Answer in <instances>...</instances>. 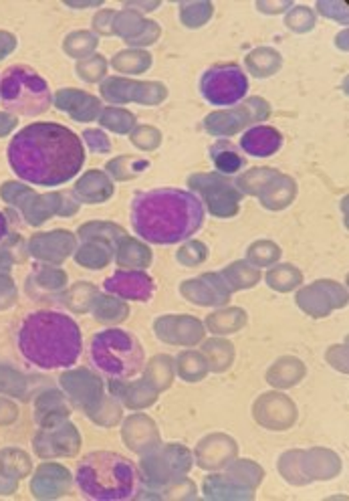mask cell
I'll list each match as a JSON object with an SVG mask.
<instances>
[{
	"mask_svg": "<svg viewBox=\"0 0 349 501\" xmlns=\"http://www.w3.org/2000/svg\"><path fill=\"white\" fill-rule=\"evenodd\" d=\"M281 134L277 129L267 128V126H257L251 128L249 132L243 136L241 146L246 152V154L257 156V158H265L275 154L281 148Z\"/></svg>",
	"mask_w": 349,
	"mask_h": 501,
	"instance_id": "cell-9",
	"label": "cell"
},
{
	"mask_svg": "<svg viewBox=\"0 0 349 501\" xmlns=\"http://www.w3.org/2000/svg\"><path fill=\"white\" fill-rule=\"evenodd\" d=\"M93 366L109 379L129 380L142 372L143 350L137 338L123 330H105L93 338L91 348Z\"/></svg>",
	"mask_w": 349,
	"mask_h": 501,
	"instance_id": "cell-5",
	"label": "cell"
},
{
	"mask_svg": "<svg viewBox=\"0 0 349 501\" xmlns=\"http://www.w3.org/2000/svg\"><path fill=\"white\" fill-rule=\"evenodd\" d=\"M0 98L6 110L23 115L43 114L50 106L47 83L35 71L27 67H12L3 75Z\"/></svg>",
	"mask_w": 349,
	"mask_h": 501,
	"instance_id": "cell-6",
	"label": "cell"
},
{
	"mask_svg": "<svg viewBox=\"0 0 349 501\" xmlns=\"http://www.w3.org/2000/svg\"><path fill=\"white\" fill-rule=\"evenodd\" d=\"M85 150L79 137L59 123H33L12 137L9 162L27 183L57 186L81 170Z\"/></svg>",
	"mask_w": 349,
	"mask_h": 501,
	"instance_id": "cell-1",
	"label": "cell"
},
{
	"mask_svg": "<svg viewBox=\"0 0 349 501\" xmlns=\"http://www.w3.org/2000/svg\"><path fill=\"white\" fill-rule=\"evenodd\" d=\"M4 232H6V227H4V219H3V215H0V239H3Z\"/></svg>",
	"mask_w": 349,
	"mask_h": 501,
	"instance_id": "cell-11",
	"label": "cell"
},
{
	"mask_svg": "<svg viewBox=\"0 0 349 501\" xmlns=\"http://www.w3.org/2000/svg\"><path fill=\"white\" fill-rule=\"evenodd\" d=\"M105 289L126 300H150L154 283L142 271H118L105 281Z\"/></svg>",
	"mask_w": 349,
	"mask_h": 501,
	"instance_id": "cell-8",
	"label": "cell"
},
{
	"mask_svg": "<svg viewBox=\"0 0 349 501\" xmlns=\"http://www.w3.org/2000/svg\"><path fill=\"white\" fill-rule=\"evenodd\" d=\"M77 485L83 496L96 501L132 499L140 488L136 465L118 453H91L79 463Z\"/></svg>",
	"mask_w": 349,
	"mask_h": 501,
	"instance_id": "cell-4",
	"label": "cell"
},
{
	"mask_svg": "<svg viewBox=\"0 0 349 501\" xmlns=\"http://www.w3.org/2000/svg\"><path fill=\"white\" fill-rule=\"evenodd\" d=\"M19 348L36 368H69L81 354V333L77 324L59 311H36L20 325Z\"/></svg>",
	"mask_w": 349,
	"mask_h": 501,
	"instance_id": "cell-3",
	"label": "cell"
},
{
	"mask_svg": "<svg viewBox=\"0 0 349 501\" xmlns=\"http://www.w3.org/2000/svg\"><path fill=\"white\" fill-rule=\"evenodd\" d=\"M205 208L192 192L180 188H156L137 192L132 205L134 231L143 241L174 245L202 227Z\"/></svg>",
	"mask_w": 349,
	"mask_h": 501,
	"instance_id": "cell-2",
	"label": "cell"
},
{
	"mask_svg": "<svg viewBox=\"0 0 349 501\" xmlns=\"http://www.w3.org/2000/svg\"><path fill=\"white\" fill-rule=\"evenodd\" d=\"M213 158H214V162L218 166V170H222L227 174L241 170L243 164H244L243 158L230 148V144H229V146H227V144H218V146L213 150Z\"/></svg>",
	"mask_w": 349,
	"mask_h": 501,
	"instance_id": "cell-10",
	"label": "cell"
},
{
	"mask_svg": "<svg viewBox=\"0 0 349 501\" xmlns=\"http://www.w3.org/2000/svg\"><path fill=\"white\" fill-rule=\"evenodd\" d=\"M200 90L210 104L235 106L249 90V79L237 65H216L202 77Z\"/></svg>",
	"mask_w": 349,
	"mask_h": 501,
	"instance_id": "cell-7",
	"label": "cell"
}]
</instances>
